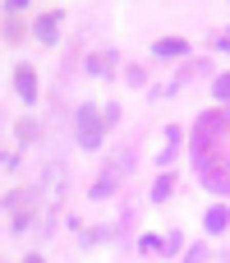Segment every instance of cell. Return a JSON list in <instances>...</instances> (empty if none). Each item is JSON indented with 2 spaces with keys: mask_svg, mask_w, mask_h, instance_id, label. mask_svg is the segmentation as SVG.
<instances>
[{
  "mask_svg": "<svg viewBox=\"0 0 230 263\" xmlns=\"http://www.w3.org/2000/svg\"><path fill=\"white\" fill-rule=\"evenodd\" d=\"M41 208H46V194H41L37 185H18V190L5 194V222H9L14 231L32 227V222L41 217Z\"/></svg>",
  "mask_w": 230,
  "mask_h": 263,
  "instance_id": "6da1fadb",
  "label": "cell"
},
{
  "mask_svg": "<svg viewBox=\"0 0 230 263\" xmlns=\"http://www.w3.org/2000/svg\"><path fill=\"white\" fill-rule=\"evenodd\" d=\"M106 129H111V125L101 120V111H97V106H88V102H83V106L74 111V139H78V148H83V153H97V148H101V139H106Z\"/></svg>",
  "mask_w": 230,
  "mask_h": 263,
  "instance_id": "7a4b0ae2",
  "label": "cell"
},
{
  "mask_svg": "<svg viewBox=\"0 0 230 263\" xmlns=\"http://www.w3.org/2000/svg\"><path fill=\"white\" fill-rule=\"evenodd\" d=\"M0 32H5V46H18V42H28V18H23V9H18V0H5V14H0Z\"/></svg>",
  "mask_w": 230,
  "mask_h": 263,
  "instance_id": "3957f363",
  "label": "cell"
},
{
  "mask_svg": "<svg viewBox=\"0 0 230 263\" xmlns=\"http://www.w3.org/2000/svg\"><path fill=\"white\" fill-rule=\"evenodd\" d=\"M60 23H65V9H60V5H51V9H41V14L32 18V37H37V42H46V46H55Z\"/></svg>",
  "mask_w": 230,
  "mask_h": 263,
  "instance_id": "277c9868",
  "label": "cell"
},
{
  "mask_svg": "<svg viewBox=\"0 0 230 263\" xmlns=\"http://www.w3.org/2000/svg\"><path fill=\"white\" fill-rule=\"evenodd\" d=\"M120 176H124V157H106V166H101V180L92 185V199H111Z\"/></svg>",
  "mask_w": 230,
  "mask_h": 263,
  "instance_id": "5b68a950",
  "label": "cell"
},
{
  "mask_svg": "<svg viewBox=\"0 0 230 263\" xmlns=\"http://www.w3.org/2000/svg\"><path fill=\"white\" fill-rule=\"evenodd\" d=\"M14 92L23 97V102H37L41 92H37V69L32 65H14Z\"/></svg>",
  "mask_w": 230,
  "mask_h": 263,
  "instance_id": "8992f818",
  "label": "cell"
},
{
  "mask_svg": "<svg viewBox=\"0 0 230 263\" xmlns=\"http://www.w3.org/2000/svg\"><path fill=\"white\" fill-rule=\"evenodd\" d=\"M152 55L180 60V55H189V42H184V37H157V42H152Z\"/></svg>",
  "mask_w": 230,
  "mask_h": 263,
  "instance_id": "52a82bcc",
  "label": "cell"
},
{
  "mask_svg": "<svg viewBox=\"0 0 230 263\" xmlns=\"http://www.w3.org/2000/svg\"><path fill=\"white\" fill-rule=\"evenodd\" d=\"M115 60H120L115 51H92V55H88V74H92V79H111V74H115Z\"/></svg>",
  "mask_w": 230,
  "mask_h": 263,
  "instance_id": "ba28073f",
  "label": "cell"
},
{
  "mask_svg": "<svg viewBox=\"0 0 230 263\" xmlns=\"http://www.w3.org/2000/svg\"><path fill=\"white\" fill-rule=\"evenodd\" d=\"M203 227H207V236H221V231L230 227V208H221V203L207 208V213H203Z\"/></svg>",
  "mask_w": 230,
  "mask_h": 263,
  "instance_id": "9c48e42d",
  "label": "cell"
},
{
  "mask_svg": "<svg viewBox=\"0 0 230 263\" xmlns=\"http://www.w3.org/2000/svg\"><path fill=\"white\" fill-rule=\"evenodd\" d=\"M14 134H18V143H37L41 139V125L32 116H23V120H14Z\"/></svg>",
  "mask_w": 230,
  "mask_h": 263,
  "instance_id": "30bf717a",
  "label": "cell"
},
{
  "mask_svg": "<svg viewBox=\"0 0 230 263\" xmlns=\"http://www.w3.org/2000/svg\"><path fill=\"white\" fill-rule=\"evenodd\" d=\"M171 190H175V176H171V171H161V176L152 180V203H161V199H171Z\"/></svg>",
  "mask_w": 230,
  "mask_h": 263,
  "instance_id": "8fae6325",
  "label": "cell"
},
{
  "mask_svg": "<svg viewBox=\"0 0 230 263\" xmlns=\"http://www.w3.org/2000/svg\"><path fill=\"white\" fill-rule=\"evenodd\" d=\"M138 254H143V259H152V254H166V240H157V236H143V240H138Z\"/></svg>",
  "mask_w": 230,
  "mask_h": 263,
  "instance_id": "7c38bea8",
  "label": "cell"
},
{
  "mask_svg": "<svg viewBox=\"0 0 230 263\" xmlns=\"http://www.w3.org/2000/svg\"><path fill=\"white\" fill-rule=\"evenodd\" d=\"M207 46H212V51H221V55H230V28H217V32L207 37Z\"/></svg>",
  "mask_w": 230,
  "mask_h": 263,
  "instance_id": "4fadbf2b",
  "label": "cell"
},
{
  "mask_svg": "<svg viewBox=\"0 0 230 263\" xmlns=\"http://www.w3.org/2000/svg\"><path fill=\"white\" fill-rule=\"evenodd\" d=\"M124 79H129V88H148V69L143 65H124Z\"/></svg>",
  "mask_w": 230,
  "mask_h": 263,
  "instance_id": "5bb4252c",
  "label": "cell"
},
{
  "mask_svg": "<svg viewBox=\"0 0 230 263\" xmlns=\"http://www.w3.org/2000/svg\"><path fill=\"white\" fill-rule=\"evenodd\" d=\"M212 97L217 102H230V74H217L212 79Z\"/></svg>",
  "mask_w": 230,
  "mask_h": 263,
  "instance_id": "9a60e30c",
  "label": "cell"
},
{
  "mask_svg": "<svg viewBox=\"0 0 230 263\" xmlns=\"http://www.w3.org/2000/svg\"><path fill=\"white\" fill-rule=\"evenodd\" d=\"M101 120H106V125H120V102H106V106H101Z\"/></svg>",
  "mask_w": 230,
  "mask_h": 263,
  "instance_id": "2e32d148",
  "label": "cell"
},
{
  "mask_svg": "<svg viewBox=\"0 0 230 263\" xmlns=\"http://www.w3.org/2000/svg\"><path fill=\"white\" fill-rule=\"evenodd\" d=\"M207 254H212V250H207V245H189V250H184V259H189V263H198V259H207Z\"/></svg>",
  "mask_w": 230,
  "mask_h": 263,
  "instance_id": "e0dca14e",
  "label": "cell"
},
{
  "mask_svg": "<svg viewBox=\"0 0 230 263\" xmlns=\"http://www.w3.org/2000/svg\"><path fill=\"white\" fill-rule=\"evenodd\" d=\"M180 245H184V236H180V231H171V236H166V254H180Z\"/></svg>",
  "mask_w": 230,
  "mask_h": 263,
  "instance_id": "ac0fdd59",
  "label": "cell"
},
{
  "mask_svg": "<svg viewBox=\"0 0 230 263\" xmlns=\"http://www.w3.org/2000/svg\"><path fill=\"white\" fill-rule=\"evenodd\" d=\"M0 166H5V171H18V153H9V148H5V157H0Z\"/></svg>",
  "mask_w": 230,
  "mask_h": 263,
  "instance_id": "d6986e66",
  "label": "cell"
}]
</instances>
